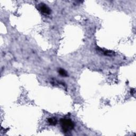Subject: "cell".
<instances>
[{
  "label": "cell",
  "instance_id": "cell-4",
  "mask_svg": "<svg viewBox=\"0 0 136 136\" xmlns=\"http://www.w3.org/2000/svg\"><path fill=\"white\" fill-rule=\"evenodd\" d=\"M48 122L50 125L55 126L58 123V120L55 118H50L48 119Z\"/></svg>",
  "mask_w": 136,
  "mask_h": 136
},
{
  "label": "cell",
  "instance_id": "cell-1",
  "mask_svg": "<svg viewBox=\"0 0 136 136\" xmlns=\"http://www.w3.org/2000/svg\"><path fill=\"white\" fill-rule=\"evenodd\" d=\"M60 123L62 128L64 132H67L71 130L75 127L73 122L69 119H61Z\"/></svg>",
  "mask_w": 136,
  "mask_h": 136
},
{
  "label": "cell",
  "instance_id": "cell-3",
  "mask_svg": "<svg viewBox=\"0 0 136 136\" xmlns=\"http://www.w3.org/2000/svg\"><path fill=\"white\" fill-rule=\"evenodd\" d=\"M97 51L105 56H113L115 55V53L113 51L105 50L100 48H97Z\"/></svg>",
  "mask_w": 136,
  "mask_h": 136
},
{
  "label": "cell",
  "instance_id": "cell-5",
  "mask_svg": "<svg viewBox=\"0 0 136 136\" xmlns=\"http://www.w3.org/2000/svg\"><path fill=\"white\" fill-rule=\"evenodd\" d=\"M59 73L60 75H61L62 76H63V77H67V72L63 69H59Z\"/></svg>",
  "mask_w": 136,
  "mask_h": 136
},
{
  "label": "cell",
  "instance_id": "cell-2",
  "mask_svg": "<svg viewBox=\"0 0 136 136\" xmlns=\"http://www.w3.org/2000/svg\"><path fill=\"white\" fill-rule=\"evenodd\" d=\"M39 8L40 11H41V12L44 15H50L51 13V11L50 9L45 4H43V3L40 4Z\"/></svg>",
  "mask_w": 136,
  "mask_h": 136
}]
</instances>
